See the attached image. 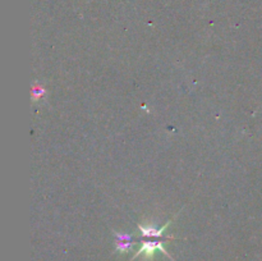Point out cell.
I'll use <instances>...</instances> for the list:
<instances>
[{
    "instance_id": "1",
    "label": "cell",
    "mask_w": 262,
    "mask_h": 261,
    "mask_svg": "<svg viewBox=\"0 0 262 261\" xmlns=\"http://www.w3.org/2000/svg\"><path fill=\"white\" fill-rule=\"evenodd\" d=\"M144 238H146V240L142 241L141 248H139L138 252L133 256V258L138 257L139 255H144V256H147V257H151V256L154 255L157 250L161 251L163 253H165L169 258H171L170 255H169V253L166 252L165 248H164V242H165L166 240H170L171 237H168V238H165V237L164 238L163 237H144ZM171 260H173V258H171Z\"/></svg>"
},
{
    "instance_id": "2",
    "label": "cell",
    "mask_w": 262,
    "mask_h": 261,
    "mask_svg": "<svg viewBox=\"0 0 262 261\" xmlns=\"http://www.w3.org/2000/svg\"><path fill=\"white\" fill-rule=\"evenodd\" d=\"M115 245L119 252H128L132 247V237L128 235H123V233H117Z\"/></svg>"
}]
</instances>
